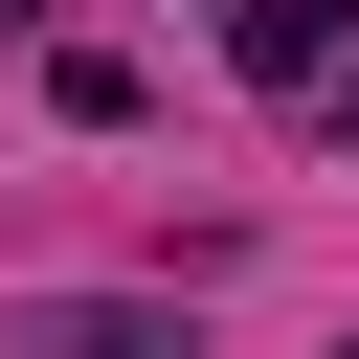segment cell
Returning <instances> with one entry per match:
<instances>
[{
	"instance_id": "277c9868",
	"label": "cell",
	"mask_w": 359,
	"mask_h": 359,
	"mask_svg": "<svg viewBox=\"0 0 359 359\" xmlns=\"http://www.w3.org/2000/svg\"><path fill=\"white\" fill-rule=\"evenodd\" d=\"M337 359H359V337H337Z\"/></svg>"
},
{
	"instance_id": "3957f363",
	"label": "cell",
	"mask_w": 359,
	"mask_h": 359,
	"mask_svg": "<svg viewBox=\"0 0 359 359\" xmlns=\"http://www.w3.org/2000/svg\"><path fill=\"white\" fill-rule=\"evenodd\" d=\"M0 22H45V0H0Z\"/></svg>"
},
{
	"instance_id": "7a4b0ae2",
	"label": "cell",
	"mask_w": 359,
	"mask_h": 359,
	"mask_svg": "<svg viewBox=\"0 0 359 359\" xmlns=\"http://www.w3.org/2000/svg\"><path fill=\"white\" fill-rule=\"evenodd\" d=\"M224 45H247V67H269V90H314V67H337V45H359V0H247V22H224Z\"/></svg>"
},
{
	"instance_id": "6da1fadb",
	"label": "cell",
	"mask_w": 359,
	"mask_h": 359,
	"mask_svg": "<svg viewBox=\"0 0 359 359\" xmlns=\"http://www.w3.org/2000/svg\"><path fill=\"white\" fill-rule=\"evenodd\" d=\"M22 359H180V314H157V292H45Z\"/></svg>"
}]
</instances>
